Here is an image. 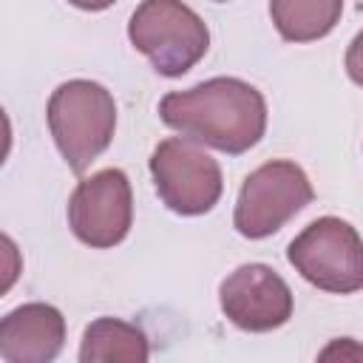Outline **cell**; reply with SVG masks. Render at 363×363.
Masks as SVG:
<instances>
[{
    "label": "cell",
    "mask_w": 363,
    "mask_h": 363,
    "mask_svg": "<svg viewBox=\"0 0 363 363\" xmlns=\"http://www.w3.org/2000/svg\"><path fill=\"white\" fill-rule=\"evenodd\" d=\"M159 116L182 136L238 156L255 147L267 130L264 94L238 77H213L187 91H170Z\"/></svg>",
    "instance_id": "cell-1"
},
{
    "label": "cell",
    "mask_w": 363,
    "mask_h": 363,
    "mask_svg": "<svg viewBox=\"0 0 363 363\" xmlns=\"http://www.w3.org/2000/svg\"><path fill=\"white\" fill-rule=\"evenodd\" d=\"M45 116L60 156L74 173H82L113 139L116 102L99 82L68 79L51 94Z\"/></svg>",
    "instance_id": "cell-2"
},
{
    "label": "cell",
    "mask_w": 363,
    "mask_h": 363,
    "mask_svg": "<svg viewBox=\"0 0 363 363\" xmlns=\"http://www.w3.org/2000/svg\"><path fill=\"white\" fill-rule=\"evenodd\" d=\"M128 37L162 77L187 74L210 48L207 23L182 0H142L130 14Z\"/></svg>",
    "instance_id": "cell-3"
},
{
    "label": "cell",
    "mask_w": 363,
    "mask_h": 363,
    "mask_svg": "<svg viewBox=\"0 0 363 363\" xmlns=\"http://www.w3.org/2000/svg\"><path fill=\"white\" fill-rule=\"evenodd\" d=\"M286 258L303 281L323 292L352 295L363 289V238L337 216L306 224L289 241Z\"/></svg>",
    "instance_id": "cell-4"
},
{
    "label": "cell",
    "mask_w": 363,
    "mask_h": 363,
    "mask_svg": "<svg viewBox=\"0 0 363 363\" xmlns=\"http://www.w3.org/2000/svg\"><path fill=\"white\" fill-rule=\"evenodd\" d=\"M312 196V182L301 164L289 159L264 162L244 179L233 224L244 238H267L301 213Z\"/></svg>",
    "instance_id": "cell-5"
},
{
    "label": "cell",
    "mask_w": 363,
    "mask_h": 363,
    "mask_svg": "<svg viewBox=\"0 0 363 363\" xmlns=\"http://www.w3.org/2000/svg\"><path fill=\"white\" fill-rule=\"evenodd\" d=\"M150 176L164 207L179 216L210 213L224 190L218 162L187 136H170L153 147Z\"/></svg>",
    "instance_id": "cell-6"
},
{
    "label": "cell",
    "mask_w": 363,
    "mask_h": 363,
    "mask_svg": "<svg viewBox=\"0 0 363 363\" xmlns=\"http://www.w3.org/2000/svg\"><path fill=\"white\" fill-rule=\"evenodd\" d=\"M68 224L71 233L94 250H108L125 241L133 224L128 176L119 167H105L82 179L68 199Z\"/></svg>",
    "instance_id": "cell-7"
},
{
    "label": "cell",
    "mask_w": 363,
    "mask_h": 363,
    "mask_svg": "<svg viewBox=\"0 0 363 363\" xmlns=\"http://www.w3.org/2000/svg\"><path fill=\"white\" fill-rule=\"evenodd\" d=\"M218 303L244 332H272L292 318V289L267 264H241L218 286Z\"/></svg>",
    "instance_id": "cell-8"
},
{
    "label": "cell",
    "mask_w": 363,
    "mask_h": 363,
    "mask_svg": "<svg viewBox=\"0 0 363 363\" xmlns=\"http://www.w3.org/2000/svg\"><path fill=\"white\" fill-rule=\"evenodd\" d=\"M65 343V318L51 303H23L0 320V357L6 363H48Z\"/></svg>",
    "instance_id": "cell-9"
},
{
    "label": "cell",
    "mask_w": 363,
    "mask_h": 363,
    "mask_svg": "<svg viewBox=\"0 0 363 363\" xmlns=\"http://www.w3.org/2000/svg\"><path fill=\"white\" fill-rule=\"evenodd\" d=\"M150 357L147 335L119 318H96L85 326L79 343L82 363H145Z\"/></svg>",
    "instance_id": "cell-10"
},
{
    "label": "cell",
    "mask_w": 363,
    "mask_h": 363,
    "mask_svg": "<svg viewBox=\"0 0 363 363\" xmlns=\"http://www.w3.org/2000/svg\"><path fill=\"white\" fill-rule=\"evenodd\" d=\"M343 14V0H269V17L289 43L326 37Z\"/></svg>",
    "instance_id": "cell-11"
},
{
    "label": "cell",
    "mask_w": 363,
    "mask_h": 363,
    "mask_svg": "<svg viewBox=\"0 0 363 363\" xmlns=\"http://www.w3.org/2000/svg\"><path fill=\"white\" fill-rule=\"evenodd\" d=\"M346 74L354 85L363 88V31H357L346 48Z\"/></svg>",
    "instance_id": "cell-12"
},
{
    "label": "cell",
    "mask_w": 363,
    "mask_h": 363,
    "mask_svg": "<svg viewBox=\"0 0 363 363\" xmlns=\"http://www.w3.org/2000/svg\"><path fill=\"white\" fill-rule=\"evenodd\" d=\"M318 357H320V360H332V357H340V360H346V357L363 360V346H357L352 337H340V340H332Z\"/></svg>",
    "instance_id": "cell-13"
},
{
    "label": "cell",
    "mask_w": 363,
    "mask_h": 363,
    "mask_svg": "<svg viewBox=\"0 0 363 363\" xmlns=\"http://www.w3.org/2000/svg\"><path fill=\"white\" fill-rule=\"evenodd\" d=\"M68 3L77 6V9H82V11H102V9L113 6L116 0H68Z\"/></svg>",
    "instance_id": "cell-14"
},
{
    "label": "cell",
    "mask_w": 363,
    "mask_h": 363,
    "mask_svg": "<svg viewBox=\"0 0 363 363\" xmlns=\"http://www.w3.org/2000/svg\"><path fill=\"white\" fill-rule=\"evenodd\" d=\"M216 3H227V0H216Z\"/></svg>",
    "instance_id": "cell-15"
}]
</instances>
